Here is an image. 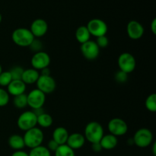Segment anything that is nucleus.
<instances>
[{"label": "nucleus", "mask_w": 156, "mask_h": 156, "mask_svg": "<svg viewBox=\"0 0 156 156\" xmlns=\"http://www.w3.org/2000/svg\"><path fill=\"white\" fill-rule=\"evenodd\" d=\"M84 136L86 141L91 144L100 143L101 140L105 135V130L100 123L97 121L89 122L86 125L84 131Z\"/></svg>", "instance_id": "1"}, {"label": "nucleus", "mask_w": 156, "mask_h": 156, "mask_svg": "<svg viewBox=\"0 0 156 156\" xmlns=\"http://www.w3.org/2000/svg\"><path fill=\"white\" fill-rule=\"evenodd\" d=\"M23 139L25 147L31 149L42 145L44 140V135L41 128L35 126L25 131L23 136Z\"/></svg>", "instance_id": "2"}, {"label": "nucleus", "mask_w": 156, "mask_h": 156, "mask_svg": "<svg viewBox=\"0 0 156 156\" xmlns=\"http://www.w3.org/2000/svg\"><path fill=\"white\" fill-rule=\"evenodd\" d=\"M34 39L30 29L26 27H18L14 30L12 34V40L14 44L21 47H28Z\"/></svg>", "instance_id": "3"}, {"label": "nucleus", "mask_w": 156, "mask_h": 156, "mask_svg": "<svg viewBox=\"0 0 156 156\" xmlns=\"http://www.w3.org/2000/svg\"><path fill=\"white\" fill-rule=\"evenodd\" d=\"M153 139L154 136L152 131L147 128L139 129L134 133L133 137L134 145L142 149L147 148L151 146L153 142Z\"/></svg>", "instance_id": "4"}, {"label": "nucleus", "mask_w": 156, "mask_h": 156, "mask_svg": "<svg viewBox=\"0 0 156 156\" xmlns=\"http://www.w3.org/2000/svg\"><path fill=\"white\" fill-rule=\"evenodd\" d=\"M17 126L24 132L35 127L37 126V116L32 110L24 111L18 117Z\"/></svg>", "instance_id": "5"}, {"label": "nucleus", "mask_w": 156, "mask_h": 156, "mask_svg": "<svg viewBox=\"0 0 156 156\" xmlns=\"http://www.w3.org/2000/svg\"><path fill=\"white\" fill-rule=\"evenodd\" d=\"M117 65L119 70L129 74L135 70L136 66V61L133 55L128 52L121 53L117 59Z\"/></svg>", "instance_id": "6"}, {"label": "nucleus", "mask_w": 156, "mask_h": 156, "mask_svg": "<svg viewBox=\"0 0 156 156\" xmlns=\"http://www.w3.org/2000/svg\"><path fill=\"white\" fill-rule=\"evenodd\" d=\"M86 27L91 36L96 38L106 35L108 30V24L105 21L100 18H93L90 20Z\"/></svg>", "instance_id": "7"}, {"label": "nucleus", "mask_w": 156, "mask_h": 156, "mask_svg": "<svg viewBox=\"0 0 156 156\" xmlns=\"http://www.w3.org/2000/svg\"><path fill=\"white\" fill-rule=\"evenodd\" d=\"M108 129L109 133L115 136H123L126 135L128 131V125L123 119L113 118L108 122Z\"/></svg>", "instance_id": "8"}, {"label": "nucleus", "mask_w": 156, "mask_h": 156, "mask_svg": "<svg viewBox=\"0 0 156 156\" xmlns=\"http://www.w3.org/2000/svg\"><path fill=\"white\" fill-rule=\"evenodd\" d=\"M81 53L82 56L89 61L95 60L100 54V50L98 46L97 45L94 41L89 40L87 42L81 44Z\"/></svg>", "instance_id": "9"}, {"label": "nucleus", "mask_w": 156, "mask_h": 156, "mask_svg": "<svg viewBox=\"0 0 156 156\" xmlns=\"http://www.w3.org/2000/svg\"><path fill=\"white\" fill-rule=\"evenodd\" d=\"M27 106L32 110L43 108L46 101V94L37 88L31 90L27 94Z\"/></svg>", "instance_id": "10"}, {"label": "nucleus", "mask_w": 156, "mask_h": 156, "mask_svg": "<svg viewBox=\"0 0 156 156\" xmlns=\"http://www.w3.org/2000/svg\"><path fill=\"white\" fill-rule=\"evenodd\" d=\"M50 56L44 51H40L34 53L30 59V65L32 68L37 71H41L43 69L47 68L50 64Z\"/></svg>", "instance_id": "11"}, {"label": "nucleus", "mask_w": 156, "mask_h": 156, "mask_svg": "<svg viewBox=\"0 0 156 156\" xmlns=\"http://www.w3.org/2000/svg\"><path fill=\"white\" fill-rule=\"evenodd\" d=\"M37 88L45 94H51L56 88L55 79L51 76H40L36 82Z\"/></svg>", "instance_id": "12"}, {"label": "nucleus", "mask_w": 156, "mask_h": 156, "mask_svg": "<svg viewBox=\"0 0 156 156\" xmlns=\"http://www.w3.org/2000/svg\"><path fill=\"white\" fill-rule=\"evenodd\" d=\"M145 29L143 24L139 21L133 20L127 24L126 33L128 37L132 40H139L143 37Z\"/></svg>", "instance_id": "13"}, {"label": "nucleus", "mask_w": 156, "mask_h": 156, "mask_svg": "<svg viewBox=\"0 0 156 156\" xmlns=\"http://www.w3.org/2000/svg\"><path fill=\"white\" fill-rule=\"evenodd\" d=\"M30 30L35 38H41L47 34L48 30V24L42 18L35 19L30 24Z\"/></svg>", "instance_id": "14"}, {"label": "nucleus", "mask_w": 156, "mask_h": 156, "mask_svg": "<svg viewBox=\"0 0 156 156\" xmlns=\"http://www.w3.org/2000/svg\"><path fill=\"white\" fill-rule=\"evenodd\" d=\"M85 141L86 140L83 134L80 133H73L69 135L68 140L66 144L73 150H76V149H79L83 147Z\"/></svg>", "instance_id": "15"}, {"label": "nucleus", "mask_w": 156, "mask_h": 156, "mask_svg": "<svg viewBox=\"0 0 156 156\" xmlns=\"http://www.w3.org/2000/svg\"><path fill=\"white\" fill-rule=\"evenodd\" d=\"M6 88H7L6 91H8L9 95L15 97V96L24 94L27 85L22 82V80H12Z\"/></svg>", "instance_id": "16"}, {"label": "nucleus", "mask_w": 156, "mask_h": 156, "mask_svg": "<svg viewBox=\"0 0 156 156\" xmlns=\"http://www.w3.org/2000/svg\"><path fill=\"white\" fill-rule=\"evenodd\" d=\"M40 76H41V74H40L39 71H37V70L34 69L33 68L27 69L24 70L21 80L26 85H33L34 83L36 84Z\"/></svg>", "instance_id": "17"}, {"label": "nucleus", "mask_w": 156, "mask_h": 156, "mask_svg": "<svg viewBox=\"0 0 156 156\" xmlns=\"http://www.w3.org/2000/svg\"><path fill=\"white\" fill-rule=\"evenodd\" d=\"M100 145L101 146L102 149L105 150H111L116 148V146L118 144V140L117 137L112 135L111 133H108L106 135H104L100 141Z\"/></svg>", "instance_id": "18"}, {"label": "nucleus", "mask_w": 156, "mask_h": 156, "mask_svg": "<svg viewBox=\"0 0 156 156\" xmlns=\"http://www.w3.org/2000/svg\"><path fill=\"white\" fill-rule=\"evenodd\" d=\"M69 135V133L65 127L59 126L53 130V134H52V139L60 146V145H64L66 143Z\"/></svg>", "instance_id": "19"}, {"label": "nucleus", "mask_w": 156, "mask_h": 156, "mask_svg": "<svg viewBox=\"0 0 156 156\" xmlns=\"http://www.w3.org/2000/svg\"><path fill=\"white\" fill-rule=\"evenodd\" d=\"M8 143L9 146L15 151L22 150L25 147L23 136L18 134H13L11 136L8 140Z\"/></svg>", "instance_id": "20"}, {"label": "nucleus", "mask_w": 156, "mask_h": 156, "mask_svg": "<svg viewBox=\"0 0 156 156\" xmlns=\"http://www.w3.org/2000/svg\"><path fill=\"white\" fill-rule=\"evenodd\" d=\"M76 39L77 40L79 44H82L87 42L91 38V34L88 31L86 26H80L76 30Z\"/></svg>", "instance_id": "21"}, {"label": "nucleus", "mask_w": 156, "mask_h": 156, "mask_svg": "<svg viewBox=\"0 0 156 156\" xmlns=\"http://www.w3.org/2000/svg\"><path fill=\"white\" fill-rule=\"evenodd\" d=\"M53 123V119L50 114L44 113L41 115L37 117V125L41 128H49L52 126Z\"/></svg>", "instance_id": "22"}, {"label": "nucleus", "mask_w": 156, "mask_h": 156, "mask_svg": "<svg viewBox=\"0 0 156 156\" xmlns=\"http://www.w3.org/2000/svg\"><path fill=\"white\" fill-rule=\"evenodd\" d=\"M55 156H76L75 150L67 146L66 144L60 145L54 152Z\"/></svg>", "instance_id": "23"}, {"label": "nucleus", "mask_w": 156, "mask_h": 156, "mask_svg": "<svg viewBox=\"0 0 156 156\" xmlns=\"http://www.w3.org/2000/svg\"><path fill=\"white\" fill-rule=\"evenodd\" d=\"M13 105L18 109H23L27 106V94H24L15 96L13 98Z\"/></svg>", "instance_id": "24"}, {"label": "nucleus", "mask_w": 156, "mask_h": 156, "mask_svg": "<svg viewBox=\"0 0 156 156\" xmlns=\"http://www.w3.org/2000/svg\"><path fill=\"white\" fill-rule=\"evenodd\" d=\"M29 156H51V152L46 146H40L30 149L28 153Z\"/></svg>", "instance_id": "25"}, {"label": "nucleus", "mask_w": 156, "mask_h": 156, "mask_svg": "<svg viewBox=\"0 0 156 156\" xmlns=\"http://www.w3.org/2000/svg\"><path fill=\"white\" fill-rule=\"evenodd\" d=\"M146 108L150 112H155L156 111V94L155 93L151 94L146 98L145 102Z\"/></svg>", "instance_id": "26"}, {"label": "nucleus", "mask_w": 156, "mask_h": 156, "mask_svg": "<svg viewBox=\"0 0 156 156\" xmlns=\"http://www.w3.org/2000/svg\"><path fill=\"white\" fill-rule=\"evenodd\" d=\"M24 70V69L20 66H15L12 67L9 71L11 76H12V80H21Z\"/></svg>", "instance_id": "27"}, {"label": "nucleus", "mask_w": 156, "mask_h": 156, "mask_svg": "<svg viewBox=\"0 0 156 156\" xmlns=\"http://www.w3.org/2000/svg\"><path fill=\"white\" fill-rule=\"evenodd\" d=\"M12 81V76L9 71H4L0 74V86L7 87Z\"/></svg>", "instance_id": "28"}, {"label": "nucleus", "mask_w": 156, "mask_h": 156, "mask_svg": "<svg viewBox=\"0 0 156 156\" xmlns=\"http://www.w3.org/2000/svg\"><path fill=\"white\" fill-rule=\"evenodd\" d=\"M10 95L6 90L0 88V107H5L9 103Z\"/></svg>", "instance_id": "29"}, {"label": "nucleus", "mask_w": 156, "mask_h": 156, "mask_svg": "<svg viewBox=\"0 0 156 156\" xmlns=\"http://www.w3.org/2000/svg\"><path fill=\"white\" fill-rule=\"evenodd\" d=\"M28 47H30V50L32 52H34V53H37V52L42 51L43 44L38 38H35Z\"/></svg>", "instance_id": "30"}, {"label": "nucleus", "mask_w": 156, "mask_h": 156, "mask_svg": "<svg viewBox=\"0 0 156 156\" xmlns=\"http://www.w3.org/2000/svg\"><path fill=\"white\" fill-rule=\"evenodd\" d=\"M95 42L97 45L98 46L99 48L104 49L106 48L108 46V44H109V39H108L106 35H105V36H101L96 38Z\"/></svg>", "instance_id": "31"}, {"label": "nucleus", "mask_w": 156, "mask_h": 156, "mask_svg": "<svg viewBox=\"0 0 156 156\" xmlns=\"http://www.w3.org/2000/svg\"><path fill=\"white\" fill-rule=\"evenodd\" d=\"M114 78L118 83H125L127 81L128 74L120 71V70H118L114 75Z\"/></svg>", "instance_id": "32"}, {"label": "nucleus", "mask_w": 156, "mask_h": 156, "mask_svg": "<svg viewBox=\"0 0 156 156\" xmlns=\"http://www.w3.org/2000/svg\"><path fill=\"white\" fill-rule=\"evenodd\" d=\"M59 145L57 143H56V141H54V140L52 139V140H50V141L48 142V143H47V149H49V151H50V152H54L57 149V148L59 147Z\"/></svg>", "instance_id": "33"}, {"label": "nucleus", "mask_w": 156, "mask_h": 156, "mask_svg": "<svg viewBox=\"0 0 156 156\" xmlns=\"http://www.w3.org/2000/svg\"><path fill=\"white\" fill-rule=\"evenodd\" d=\"M91 149H92V150L94 151V152H101L102 150V148L99 143H93V144H91Z\"/></svg>", "instance_id": "34"}, {"label": "nucleus", "mask_w": 156, "mask_h": 156, "mask_svg": "<svg viewBox=\"0 0 156 156\" xmlns=\"http://www.w3.org/2000/svg\"><path fill=\"white\" fill-rule=\"evenodd\" d=\"M11 156H29V155H28V153H27V152H25V151L18 150V151H15Z\"/></svg>", "instance_id": "35"}, {"label": "nucleus", "mask_w": 156, "mask_h": 156, "mask_svg": "<svg viewBox=\"0 0 156 156\" xmlns=\"http://www.w3.org/2000/svg\"><path fill=\"white\" fill-rule=\"evenodd\" d=\"M32 111H33V112L34 113V114L37 116V117H38V116L41 115V114H43L44 113H45V111H44V109L43 108H37V109L32 110Z\"/></svg>", "instance_id": "36"}, {"label": "nucleus", "mask_w": 156, "mask_h": 156, "mask_svg": "<svg viewBox=\"0 0 156 156\" xmlns=\"http://www.w3.org/2000/svg\"><path fill=\"white\" fill-rule=\"evenodd\" d=\"M40 74H41V76H50V69H49V67L43 69L42 70H41Z\"/></svg>", "instance_id": "37"}, {"label": "nucleus", "mask_w": 156, "mask_h": 156, "mask_svg": "<svg viewBox=\"0 0 156 156\" xmlns=\"http://www.w3.org/2000/svg\"><path fill=\"white\" fill-rule=\"evenodd\" d=\"M150 28L152 32L153 33V34H156V19L154 18L152 20V23H151V25H150Z\"/></svg>", "instance_id": "38"}, {"label": "nucleus", "mask_w": 156, "mask_h": 156, "mask_svg": "<svg viewBox=\"0 0 156 156\" xmlns=\"http://www.w3.org/2000/svg\"><path fill=\"white\" fill-rule=\"evenodd\" d=\"M152 153L154 155H156V143H154L152 145Z\"/></svg>", "instance_id": "39"}, {"label": "nucleus", "mask_w": 156, "mask_h": 156, "mask_svg": "<svg viewBox=\"0 0 156 156\" xmlns=\"http://www.w3.org/2000/svg\"><path fill=\"white\" fill-rule=\"evenodd\" d=\"M3 72V70H2V66L0 65V74H1Z\"/></svg>", "instance_id": "40"}, {"label": "nucleus", "mask_w": 156, "mask_h": 156, "mask_svg": "<svg viewBox=\"0 0 156 156\" xmlns=\"http://www.w3.org/2000/svg\"><path fill=\"white\" fill-rule=\"evenodd\" d=\"M2 15L0 14V24H1L2 22Z\"/></svg>", "instance_id": "41"}]
</instances>
